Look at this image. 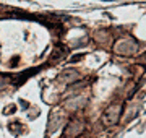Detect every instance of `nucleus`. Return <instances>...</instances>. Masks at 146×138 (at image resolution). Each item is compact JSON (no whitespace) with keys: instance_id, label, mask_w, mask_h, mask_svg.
Here are the masks:
<instances>
[{"instance_id":"obj_2","label":"nucleus","mask_w":146,"mask_h":138,"mask_svg":"<svg viewBox=\"0 0 146 138\" xmlns=\"http://www.w3.org/2000/svg\"><path fill=\"white\" fill-rule=\"evenodd\" d=\"M120 112H122V104H112L104 114V122L109 123V125L117 123L120 119Z\"/></svg>"},{"instance_id":"obj_3","label":"nucleus","mask_w":146,"mask_h":138,"mask_svg":"<svg viewBox=\"0 0 146 138\" xmlns=\"http://www.w3.org/2000/svg\"><path fill=\"white\" fill-rule=\"evenodd\" d=\"M81 130H83L81 122H73L70 123V128H67V137H76L78 133H81Z\"/></svg>"},{"instance_id":"obj_1","label":"nucleus","mask_w":146,"mask_h":138,"mask_svg":"<svg viewBox=\"0 0 146 138\" xmlns=\"http://www.w3.org/2000/svg\"><path fill=\"white\" fill-rule=\"evenodd\" d=\"M136 41L130 39V37H125V39H122L119 42L115 44V52L120 54V55H133L136 52Z\"/></svg>"},{"instance_id":"obj_4","label":"nucleus","mask_w":146,"mask_h":138,"mask_svg":"<svg viewBox=\"0 0 146 138\" xmlns=\"http://www.w3.org/2000/svg\"><path fill=\"white\" fill-rule=\"evenodd\" d=\"M8 81H10V76H0V88H2V86H5Z\"/></svg>"}]
</instances>
